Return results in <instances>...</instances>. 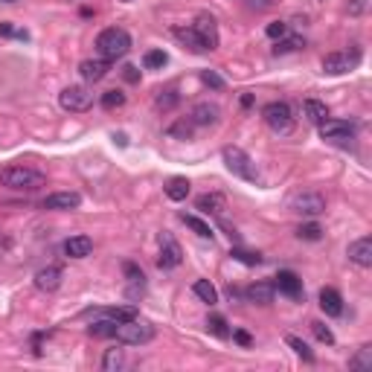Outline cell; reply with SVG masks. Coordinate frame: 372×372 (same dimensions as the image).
Returning a JSON list of instances; mask_svg holds the SVG:
<instances>
[{"instance_id": "6da1fadb", "label": "cell", "mask_w": 372, "mask_h": 372, "mask_svg": "<svg viewBox=\"0 0 372 372\" xmlns=\"http://www.w3.org/2000/svg\"><path fill=\"white\" fill-rule=\"evenodd\" d=\"M131 49V35L122 30V27H108L96 35V53L108 58V61H117L122 58Z\"/></svg>"}, {"instance_id": "7a4b0ae2", "label": "cell", "mask_w": 372, "mask_h": 372, "mask_svg": "<svg viewBox=\"0 0 372 372\" xmlns=\"http://www.w3.org/2000/svg\"><path fill=\"white\" fill-rule=\"evenodd\" d=\"M47 175L32 166H9L0 172V183L9 186V189H18V192H32L38 189V186H44Z\"/></svg>"}, {"instance_id": "3957f363", "label": "cell", "mask_w": 372, "mask_h": 372, "mask_svg": "<svg viewBox=\"0 0 372 372\" xmlns=\"http://www.w3.org/2000/svg\"><path fill=\"white\" fill-rule=\"evenodd\" d=\"M262 119H265V126L277 134H291L294 131V111H291L288 102H279V99H274V102H268L262 108Z\"/></svg>"}, {"instance_id": "277c9868", "label": "cell", "mask_w": 372, "mask_h": 372, "mask_svg": "<svg viewBox=\"0 0 372 372\" xmlns=\"http://www.w3.org/2000/svg\"><path fill=\"white\" fill-rule=\"evenodd\" d=\"M317 131H320V137H323L326 143L340 146V148H349L355 143V134H358L355 122H346V119H326V122H320L317 126Z\"/></svg>"}, {"instance_id": "5b68a950", "label": "cell", "mask_w": 372, "mask_h": 372, "mask_svg": "<svg viewBox=\"0 0 372 372\" xmlns=\"http://www.w3.org/2000/svg\"><path fill=\"white\" fill-rule=\"evenodd\" d=\"M154 326L152 323H143V320H126V323H119L117 326V334L114 338L119 343H126V346H143V343H152L154 340Z\"/></svg>"}, {"instance_id": "8992f818", "label": "cell", "mask_w": 372, "mask_h": 372, "mask_svg": "<svg viewBox=\"0 0 372 372\" xmlns=\"http://www.w3.org/2000/svg\"><path fill=\"white\" fill-rule=\"evenodd\" d=\"M221 157H224V166L233 172L235 178L251 181V183L259 181V172H256V166H253V160L247 157V152H242L239 146H227L224 152H221Z\"/></svg>"}, {"instance_id": "52a82bcc", "label": "cell", "mask_w": 372, "mask_h": 372, "mask_svg": "<svg viewBox=\"0 0 372 372\" xmlns=\"http://www.w3.org/2000/svg\"><path fill=\"white\" fill-rule=\"evenodd\" d=\"M58 105L70 111V114H82V111H88L93 105V93L84 84H70V88L58 93Z\"/></svg>"}, {"instance_id": "ba28073f", "label": "cell", "mask_w": 372, "mask_h": 372, "mask_svg": "<svg viewBox=\"0 0 372 372\" xmlns=\"http://www.w3.org/2000/svg\"><path fill=\"white\" fill-rule=\"evenodd\" d=\"M183 262V247L169 230L160 233V256H157V268L160 270H175Z\"/></svg>"}, {"instance_id": "9c48e42d", "label": "cell", "mask_w": 372, "mask_h": 372, "mask_svg": "<svg viewBox=\"0 0 372 372\" xmlns=\"http://www.w3.org/2000/svg\"><path fill=\"white\" fill-rule=\"evenodd\" d=\"M288 207L294 209V213L314 218V216H323L326 213V198L320 195V192H308V189L305 192H294Z\"/></svg>"}, {"instance_id": "30bf717a", "label": "cell", "mask_w": 372, "mask_h": 372, "mask_svg": "<svg viewBox=\"0 0 372 372\" xmlns=\"http://www.w3.org/2000/svg\"><path fill=\"white\" fill-rule=\"evenodd\" d=\"M358 65H361V49H346V53H329L326 58H323V73L326 76H343V73H349V70H355Z\"/></svg>"}, {"instance_id": "8fae6325", "label": "cell", "mask_w": 372, "mask_h": 372, "mask_svg": "<svg viewBox=\"0 0 372 372\" xmlns=\"http://www.w3.org/2000/svg\"><path fill=\"white\" fill-rule=\"evenodd\" d=\"M111 73V61L108 58H84L82 65H79V76L84 79V82H91V84H96V82H102L105 76Z\"/></svg>"}, {"instance_id": "7c38bea8", "label": "cell", "mask_w": 372, "mask_h": 372, "mask_svg": "<svg viewBox=\"0 0 372 372\" xmlns=\"http://www.w3.org/2000/svg\"><path fill=\"white\" fill-rule=\"evenodd\" d=\"M274 288L285 297H291V300H303V279L294 274V270H279L277 279H274Z\"/></svg>"}, {"instance_id": "4fadbf2b", "label": "cell", "mask_w": 372, "mask_h": 372, "mask_svg": "<svg viewBox=\"0 0 372 372\" xmlns=\"http://www.w3.org/2000/svg\"><path fill=\"white\" fill-rule=\"evenodd\" d=\"M79 204H82L79 192H53V195H47L41 201V207L53 209V213H67V209H76Z\"/></svg>"}, {"instance_id": "5bb4252c", "label": "cell", "mask_w": 372, "mask_h": 372, "mask_svg": "<svg viewBox=\"0 0 372 372\" xmlns=\"http://www.w3.org/2000/svg\"><path fill=\"white\" fill-rule=\"evenodd\" d=\"M192 27H195V30H198V35L204 38V44H207L209 53H213V49H218V27H216V18H213V15H207V12H201V15L195 18Z\"/></svg>"}, {"instance_id": "9a60e30c", "label": "cell", "mask_w": 372, "mask_h": 372, "mask_svg": "<svg viewBox=\"0 0 372 372\" xmlns=\"http://www.w3.org/2000/svg\"><path fill=\"white\" fill-rule=\"evenodd\" d=\"M61 279H65L61 268L58 265H47V268H41L38 274H35V288L44 291V294H53V291L61 288Z\"/></svg>"}, {"instance_id": "2e32d148", "label": "cell", "mask_w": 372, "mask_h": 372, "mask_svg": "<svg viewBox=\"0 0 372 372\" xmlns=\"http://www.w3.org/2000/svg\"><path fill=\"white\" fill-rule=\"evenodd\" d=\"M218 117H221V108H218L216 102H198V105L192 108V114H189L192 126H201V128L216 126Z\"/></svg>"}, {"instance_id": "e0dca14e", "label": "cell", "mask_w": 372, "mask_h": 372, "mask_svg": "<svg viewBox=\"0 0 372 372\" xmlns=\"http://www.w3.org/2000/svg\"><path fill=\"white\" fill-rule=\"evenodd\" d=\"M122 274H126V282H128V297L131 300H137V297L146 291V274H143V268L137 262H126L122 265Z\"/></svg>"}, {"instance_id": "ac0fdd59", "label": "cell", "mask_w": 372, "mask_h": 372, "mask_svg": "<svg viewBox=\"0 0 372 372\" xmlns=\"http://www.w3.org/2000/svg\"><path fill=\"white\" fill-rule=\"evenodd\" d=\"M349 262H355L358 268H369L372 265V239L361 235L349 244Z\"/></svg>"}, {"instance_id": "d6986e66", "label": "cell", "mask_w": 372, "mask_h": 372, "mask_svg": "<svg viewBox=\"0 0 372 372\" xmlns=\"http://www.w3.org/2000/svg\"><path fill=\"white\" fill-rule=\"evenodd\" d=\"M61 251H65V256H70V259H88L93 253V242L88 239V235H70V239L61 244Z\"/></svg>"}, {"instance_id": "ffe728a7", "label": "cell", "mask_w": 372, "mask_h": 372, "mask_svg": "<svg viewBox=\"0 0 372 372\" xmlns=\"http://www.w3.org/2000/svg\"><path fill=\"white\" fill-rule=\"evenodd\" d=\"M172 35H175V38H178L183 47H189L192 53H209L207 44H204V38L198 35V30L192 27V23H189V27H175V30H172Z\"/></svg>"}, {"instance_id": "44dd1931", "label": "cell", "mask_w": 372, "mask_h": 372, "mask_svg": "<svg viewBox=\"0 0 372 372\" xmlns=\"http://www.w3.org/2000/svg\"><path fill=\"white\" fill-rule=\"evenodd\" d=\"M244 297H247V303L270 305L274 303V297H277V288H274V282H253L251 288L244 291Z\"/></svg>"}, {"instance_id": "7402d4cb", "label": "cell", "mask_w": 372, "mask_h": 372, "mask_svg": "<svg viewBox=\"0 0 372 372\" xmlns=\"http://www.w3.org/2000/svg\"><path fill=\"white\" fill-rule=\"evenodd\" d=\"M320 308L326 317H340L343 314V297L338 288H320Z\"/></svg>"}, {"instance_id": "603a6c76", "label": "cell", "mask_w": 372, "mask_h": 372, "mask_svg": "<svg viewBox=\"0 0 372 372\" xmlns=\"http://www.w3.org/2000/svg\"><path fill=\"white\" fill-rule=\"evenodd\" d=\"M303 117H305V122H312V126H320V122L329 119V108H326V102H320V99H305Z\"/></svg>"}, {"instance_id": "cb8c5ba5", "label": "cell", "mask_w": 372, "mask_h": 372, "mask_svg": "<svg viewBox=\"0 0 372 372\" xmlns=\"http://www.w3.org/2000/svg\"><path fill=\"white\" fill-rule=\"evenodd\" d=\"M195 207L201 209V213H207V216H221L224 213V195L221 192H207V195L198 198Z\"/></svg>"}, {"instance_id": "d4e9b609", "label": "cell", "mask_w": 372, "mask_h": 372, "mask_svg": "<svg viewBox=\"0 0 372 372\" xmlns=\"http://www.w3.org/2000/svg\"><path fill=\"white\" fill-rule=\"evenodd\" d=\"M189 186H192V183L186 181V178L175 175V178H169V181H166L163 192H166L169 201H186V195H189Z\"/></svg>"}, {"instance_id": "484cf974", "label": "cell", "mask_w": 372, "mask_h": 372, "mask_svg": "<svg viewBox=\"0 0 372 372\" xmlns=\"http://www.w3.org/2000/svg\"><path fill=\"white\" fill-rule=\"evenodd\" d=\"M192 294L201 303H207V305H216L218 303V291H216V285L209 282V279H195L192 282Z\"/></svg>"}, {"instance_id": "4316f807", "label": "cell", "mask_w": 372, "mask_h": 372, "mask_svg": "<svg viewBox=\"0 0 372 372\" xmlns=\"http://www.w3.org/2000/svg\"><path fill=\"white\" fill-rule=\"evenodd\" d=\"M181 221H183V224L198 235V239H213V235H216V233H213V227H209L204 218H198V216H186V213H183V216H181Z\"/></svg>"}, {"instance_id": "83f0119b", "label": "cell", "mask_w": 372, "mask_h": 372, "mask_svg": "<svg viewBox=\"0 0 372 372\" xmlns=\"http://www.w3.org/2000/svg\"><path fill=\"white\" fill-rule=\"evenodd\" d=\"M349 369H355V372H369L372 369V346L369 343H364L361 349L355 352V358H349Z\"/></svg>"}, {"instance_id": "f1b7e54d", "label": "cell", "mask_w": 372, "mask_h": 372, "mask_svg": "<svg viewBox=\"0 0 372 372\" xmlns=\"http://www.w3.org/2000/svg\"><path fill=\"white\" fill-rule=\"evenodd\" d=\"M303 47H305L303 35H285V38L277 41L274 56H288V53H297V49H303Z\"/></svg>"}, {"instance_id": "f546056e", "label": "cell", "mask_w": 372, "mask_h": 372, "mask_svg": "<svg viewBox=\"0 0 372 372\" xmlns=\"http://www.w3.org/2000/svg\"><path fill=\"white\" fill-rule=\"evenodd\" d=\"M117 326H119L117 320L105 317V320H96V323H91V326H88V334H91V338H114Z\"/></svg>"}, {"instance_id": "4dcf8cb0", "label": "cell", "mask_w": 372, "mask_h": 372, "mask_svg": "<svg viewBox=\"0 0 372 372\" xmlns=\"http://www.w3.org/2000/svg\"><path fill=\"white\" fill-rule=\"evenodd\" d=\"M99 314H105L111 320H117V323H126V320H134L137 317V308L134 305H117V308H99Z\"/></svg>"}, {"instance_id": "1f68e13d", "label": "cell", "mask_w": 372, "mask_h": 372, "mask_svg": "<svg viewBox=\"0 0 372 372\" xmlns=\"http://www.w3.org/2000/svg\"><path fill=\"white\" fill-rule=\"evenodd\" d=\"M169 65V56L163 53V49H148V53L143 56V67L146 70H163Z\"/></svg>"}, {"instance_id": "d6a6232c", "label": "cell", "mask_w": 372, "mask_h": 372, "mask_svg": "<svg viewBox=\"0 0 372 372\" xmlns=\"http://www.w3.org/2000/svg\"><path fill=\"white\" fill-rule=\"evenodd\" d=\"M181 102V93L175 91V88H169V91H160L157 96H154V108L157 111H172Z\"/></svg>"}, {"instance_id": "836d02e7", "label": "cell", "mask_w": 372, "mask_h": 372, "mask_svg": "<svg viewBox=\"0 0 372 372\" xmlns=\"http://www.w3.org/2000/svg\"><path fill=\"white\" fill-rule=\"evenodd\" d=\"M122 364H126L122 349H105V358H102V369L105 372H117V369H122Z\"/></svg>"}, {"instance_id": "e575fe53", "label": "cell", "mask_w": 372, "mask_h": 372, "mask_svg": "<svg viewBox=\"0 0 372 372\" xmlns=\"http://www.w3.org/2000/svg\"><path fill=\"white\" fill-rule=\"evenodd\" d=\"M207 329L216 334V338H221V340H227L230 338V329H227V320L221 317V314H209L207 317Z\"/></svg>"}, {"instance_id": "d590c367", "label": "cell", "mask_w": 372, "mask_h": 372, "mask_svg": "<svg viewBox=\"0 0 372 372\" xmlns=\"http://www.w3.org/2000/svg\"><path fill=\"white\" fill-rule=\"evenodd\" d=\"M192 119H178L175 126H169L166 128V134L169 137H178V140H192Z\"/></svg>"}, {"instance_id": "8d00e7d4", "label": "cell", "mask_w": 372, "mask_h": 372, "mask_svg": "<svg viewBox=\"0 0 372 372\" xmlns=\"http://www.w3.org/2000/svg\"><path fill=\"white\" fill-rule=\"evenodd\" d=\"M285 343H288V346H291V349H294L297 355H300V358H303V361H308V364H314V352H312V349H308V343H305V340H300V338H294V334H288V338H285Z\"/></svg>"}, {"instance_id": "74e56055", "label": "cell", "mask_w": 372, "mask_h": 372, "mask_svg": "<svg viewBox=\"0 0 372 372\" xmlns=\"http://www.w3.org/2000/svg\"><path fill=\"white\" fill-rule=\"evenodd\" d=\"M230 259H235V262H242V265H262L265 262V259L262 256H259V253H251V251H242V247H233V251H230Z\"/></svg>"}, {"instance_id": "f35d334b", "label": "cell", "mask_w": 372, "mask_h": 372, "mask_svg": "<svg viewBox=\"0 0 372 372\" xmlns=\"http://www.w3.org/2000/svg\"><path fill=\"white\" fill-rule=\"evenodd\" d=\"M99 102H102L105 111H117V108L126 105V93H122V91H105Z\"/></svg>"}, {"instance_id": "ab89813d", "label": "cell", "mask_w": 372, "mask_h": 372, "mask_svg": "<svg viewBox=\"0 0 372 372\" xmlns=\"http://www.w3.org/2000/svg\"><path fill=\"white\" fill-rule=\"evenodd\" d=\"M297 239L320 242V239H323V230H320V224H300V227H297Z\"/></svg>"}, {"instance_id": "60d3db41", "label": "cell", "mask_w": 372, "mask_h": 372, "mask_svg": "<svg viewBox=\"0 0 372 372\" xmlns=\"http://www.w3.org/2000/svg\"><path fill=\"white\" fill-rule=\"evenodd\" d=\"M288 23H285V21H270L268 23V27H265V35H268V38H274V41H279V38H285V35H288Z\"/></svg>"}, {"instance_id": "b9f144b4", "label": "cell", "mask_w": 372, "mask_h": 372, "mask_svg": "<svg viewBox=\"0 0 372 372\" xmlns=\"http://www.w3.org/2000/svg\"><path fill=\"white\" fill-rule=\"evenodd\" d=\"M312 332H314V338H317L320 343H326V346H332V343H334L332 329H329L326 323H320V320H314V323H312Z\"/></svg>"}, {"instance_id": "7bdbcfd3", "label": "cell", "mask_w": 372, "mask_h": 372, "mask_svg": "<svg viewBox=\"0 0 372 372\" xmlns=\"http://www.w3.org/2000/svg\"><path fill=\"white\" fill-rule=\"evenodd\" d=\"M0 35H3V38H23V41L30 38V32H27V30H15L9 21L0 23Z\"/></svg>"}, {"instance_id": "ee69618b", "label": "cell", "mask_w": 372, "mask_h": 372, "mask_svg": "<svg viewBox=\"0 0 372 372\" xmlns=\"http://www.w3.org/2000/svg\"><path fill=\"white\" fill-rule=\"evenodd\" d=\"M201 82L207 84V88H213V91H221V88H224V79H221L218 73H213V70H204V73H201Z\"/></svg>"}, {"instance_id": "f6af8a7d", "label": "cell", "mask_w": 372, "mask_h": 372, "mask_svg": "<svg viewBox=\"0 0 372 372\" xmlns=\"http://www.w3.org/2000/svg\"><path fill=\"white\" fill-rule=\"evenodd\" d=\"M122 79L131 82V84H137L140 82V70L134 67V65H126V67H122Z\"/></svg>"}, {"instance_id": "bcb514c9", "label": "cell", "mask_w": 372, "mask_h": 372, "mask_svg": "<svg viewBox=\"0 0 372 372\" xmlns=\"http://www.w3.org/2000/svg\"><path fill=\"white\" fill-rule=\"evenodd\" d=\"M274 6V0H247V9H253V12H265Z\"/></svg>"}, {"instance_id": "7dc6e473", "label": "cell", "mask_w": 372, "mask_h": 372, "mask_svg": "<svg viewBox=\"0 0 372 372\" xmlns=\"http://www.w3.org/2000/svg\"><path fill=\"white\" fill-rule=\"evenodd\" d=\"M230 334H233V340L239 343V346H251V343H253V338H251V334H247V332H242V329H239V332H230Z\"/></svg>"}, {"instance_id": "c3c4849f", "label": "cell", "mask_w": 372, "mask_h": 372, "mask_svg": "<svg viewBox=\"0 0 372 372\" xmlns=\"http://www.w3.org/2000/svg\"><path fill=\"white\" fill-rule=\"evenodd\" d=\"M364 9H367V0H352V3H349V15L358 18V15H364Z\"/></svg>"}, {"instance_id": "681fc988", "label": "cell", "mask_w": 372, "mask_h": 372, "mask_svg": "<svg viewBox=\"0 0 372 372\" xmlns=\"http://www.w3.org/2000/svg\"><path fill=\"white\" fill-rule=\"evenodd\" d=\"M242 108H253V93H242Z\"/></svg>"}, {"instance_id": "f907efd6", "label": "cell", "mask_w": 372, "mask_h": 372, "mask_svg": "<svg viewBox=\"0 0 372 372\" xmlns=\"http://www.w3.org/2000/svg\"><path fill=\"white\" fill-rule=\"evenodd\" d=\"M0 3H6V6H12V3H18V0H0Z\"/></svg>"}, {"instance_id": "816d5d0a", "label": "cell", "mask_w": 372, "mask_h": 372, "mask_svg": "<svg viewBox=\"0 0 372 372\" xmlns=\"http://www.w3.org/2000/svg\"><path fill=\"white\" fill-rule=\"evenodd\" d=\"M122 3H131V0H122Z\"/></svg>"}]
</instances>
